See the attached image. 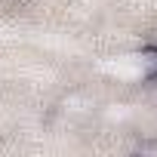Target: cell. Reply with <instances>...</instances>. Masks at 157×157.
I'll use <instances>...</instances> for the list:
<instances>
[{
    "label": "cell",
    "instance_id": "6da1fadb",
    "mask_svg": "<svg viewBox=\"0 0 157 157\" xmlns=\"http://www.w3.org/2000/svg\"><path fill=\"white\" fill-rule=\"evenodd\" d=\"M139 62H142V68L148 71V77H151V74H157V46H142Z\"/></svg>",
    "mask_w": 157,
    "mask_h": 157
}]
</instances>
